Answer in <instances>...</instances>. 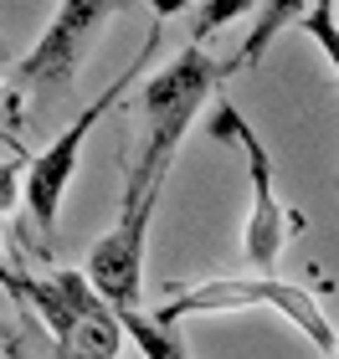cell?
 I'll return each mask as SVG.
<instances>
[{
	"mask_svg": "<svg viewBox=\"0 0 339 359\" xmlns=\"http://www.w3.org/2000/svg\"><path fill=\"white\" fill-rule=\"evenodd\" d=\"M247 11H257V0H201L196 15H190V41H211L221 26L241 21Z\"/></svg>",
	"mask_w": 339,
	"mask_h": 359,
	"instance_id": "cell-8",
	"label": "cell"
},
{
	"mask_svg": "<svg viewBox=\"0 0 339 359\" xmlns=\"http://www.w3.org/2000/svg\"><path fill=\"white\" fill-rule=\"evenodd\" d=\"M185 128L190 123H175V118L144 123V149H139L134 165H128L119 221H113L108 236L88 252V277H93V287H98L113 308H134L139 303L144 241H149V221H154L159 190H165V180H170V165H175V149H180Z\"/></svg>",
	"mask_w": 339,
	"mask_h": 359,
	"instance_id": "cell-1",
	"label": "cell"
},
{
	"mask_svg": "<svg viewBox=\"0 0 339 359\" xmlns=\"http://www.w3.org/2000/svg\"><path fill=\"white\" fill-rule=\"evenodd\" d=\"M154 46H159V36L149 31V41L139 46V57L128 62V67L113 77V83L93 97V103L77 113V118L62 128V134L46 144V149L26 165V210H31V221L41 226V231H57V216H62V201H67V185H72V175H77V159H83V144H88V134H93V123L103 118V113H113L119 108V97L128 93V83L149 67V57H154Z\"/></svg>",
	"mask_w": 339,
	"mask_h": 359,
	"instance_id": "cell-3",
	"label": "cell"
},
{
	"mask_svg": "<svg viewBox=\"0 0 339 359\" xmlns=\"http://www.w3.org/2000/svg\"><path fill=\"white\" fill-rule=\"evenodd\" d=\"M314 0H257V15H252V31H247V41H241V52L226 62V72H252L257 62L267 57V46L283 36L293 21H303L309 15Z\"/></svg>",
	"mask_w": 339,
	"mask_h": 359,
	"instance_id": "cell-6",
	"label": "cell"
},
{
	"mask_svg": "<svg viewBox=\"0 0 339 359\" xmlns=\"http://www.w3.org/2000/svg\"><path fill=\"white\" fill-rule=\"evenodd\" d=\"M26 195V154L15 159H0V216L15 210V201Z\"/></svg>",
	"mask_w": 339,
	"mask_h": 359,
	"instance_id": "cell-10",
	"label": "cell"
},
{
	"mask_svg": "<svg viewBox=\"0 0 339 359\" xmlns=\"http://www.w3.org/2000/svg\"><path fill=\"white\" fill-rule=\"evenodd\" d=\"M119 318H124V334L134 339L139 359H190L180 334H175V323H159L149 313H139V308H119Z\"/></svg>",
	"mask_w": 339,
	"mask_h": 359,
	"instance_id": "cell-7",
	"label": "cell"
},
{
	"mask_svg": "<svg viewBox=\"0 0 339 359\" xmlns=\"http://www.w3.org/2000/svg\"><path fill=\"white\" fill-rule=\"evenodd\" d=\"M232 308H272V313H283L293 329L309 339L319 354H334L339 334L334 323L324 318V308L319 298L303 283H283V277H206V283L175 292L170 303H159V323H180L190 313H232Z\"/></svg>",
	"mask_w": 339,
	"mask_h": 359,
	"instance_id": "cell-2",
	"label": "cell"
},
{
	"mask_svg": "<svg viewBox=\"0 0 339 359\" xmlns=\"http://www.w3.org/2000/svg\"><path fill=\"white\" fill-rule=\"evenodd\" d=\"M303 31L324 46V57H329V67L339 72V15H334V0H314L309 15H303Z\"/></svg>",
	"mask_w": 339,
	"mask_h": 359,
	"instance_id": "cell-9",
	"label": "cell"
},
{
	"mask_svg": "<svg viewBox=\"0 0 339 359\" xmlns=\"http://www.w3.org/2000/svg\"><path fill=\"white\" fill-rule=\"evenodd\" d=\"M0 97H6V83H0Z\"/></svg>",
	"mask_w": 339,
	"mask_h": 359,
	"instance_id": "cell-14",
	"label": "cell"
},
{
	"mask_svg": "<svg viewBox=\"0 0 339 359\" xmlns=\"http://www.w3.org/2000/svg\"><path fill=\"white\" fill-rule=\"evenodd\" d=\"M149 11L159 15V21H170V15H180V11H190V0H149Z\"/></svg>",
	"mask_w": 339,
	"mask_h": 359,
	"instance_id": "cell-12",
	"label": "cell"
},
{
	"mask_svg": "<svg viewBox=\"0 0 339 359\" xmlns=\"http://www.w3.org/2000/svg\"><path fill=\"white\" fill-rule=\"evenodd\" d=\"M329 359H339V344H334V354H329Z\"/></svg>",
	"mask_w": 339,
	"mask_h": 359,
	"instance_id": "cell-13",
	"label": "cell"
},
{
	"mask_svg": "<svg viewBox=\"0 0 339 359\" xmlns=\"http://www.w3.org/2000/svg\"><path fill=\"white\" fill-rule=\"evenodd\" d=\"M124 0H62L57 15L46 21V31L36 36V46L21 57V67H15V83L52 97L62 88H72L77 67H83L93 36L108 26V15L119 11Z\"/></svg>",
	"mask_w": 339,
	"mask_h": 359,
	"instance_id": "cell-5",
	"label": "cell"
},
{
	"mask_svg": "<svg viewBox=\"0 0 339 359\" xmlns=\"http://www.w3.org/2000/svg\"><path fill=\"white\" fill-rule=\"evenodd\" d=\"M211 134H216L221 144H237V149L247 154L252 210H247V241H241V247H247V262H252V267L272 272V267H278V257H283V247H288V236L303 231V216L278 201V190H272V154H267V144L257 139V128L241 118V108L232 103V97H221V103H216Z\"/></svg>",
	"mask_w": 339,
	"mask_h": 359,
	"instance_id": "cell-4",
	"label": "cell"
},
{
	"mask_svg": "<svg viewBox=\"0 0 339 359\" xmlns=\"http://www.w3.org/2000/svg\"><path fill=\"white\" fill-rule=\"evenodd\" d=\"M0 354H21V329L15 323H0Z\"/></svg>",
	"mask_w": 339,
	"mask_h": 359,
	"instance_id": "cell-11",
	"label": "cell"
}]
</instances>
